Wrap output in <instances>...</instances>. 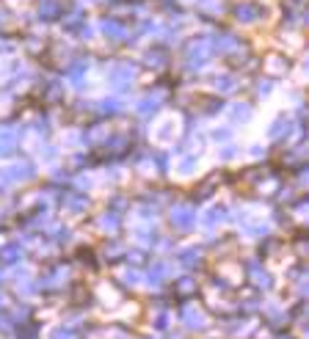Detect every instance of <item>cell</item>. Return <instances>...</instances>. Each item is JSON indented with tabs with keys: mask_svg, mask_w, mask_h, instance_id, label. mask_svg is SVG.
Segmentation results:
<instances>
[{
	"mask_svg": "<svg viewBox=\"0 0 309 339\" xmlns=\"http://www.w3.org/2000/svg\"><path fill=\"white\" fill-rule=\"evenodd\" d=\"M185 320H188V323H202V315H199V311H194V309H188V311H185ZM196 325H194V328H196Z\"/></svg>",
	"mask_w": 309,
	"mask_h": 339,
	"instance_id": "1",
	"label": "cell"
},
{
	"mask_svg": "<svg viewBox=\"0 0 309 339\" xmlns=\"http://www.w3.org/2000/svg\"><path fill=\"white\" fill-rule=\"evenodd\" d=\"M56 339H75V336L69 334V331H58V334H56Z\"/></svg>",
	"mask_w": 309,
	"mask_h": 339,
	"instance_id": "2",
	"label": "cell"
}]
</instances>
